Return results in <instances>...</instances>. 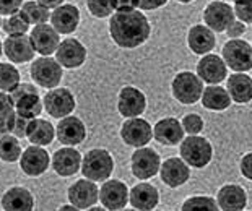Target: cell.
I'll return each instance as SVG.
<instances>
[{"label":"cell","instance_id":"cell-46","mask_svg":"<svg viewBox=\"0 0 252 211\" xmlns=\"http://www.w3.org/2000/svg\"><path fill=\"white\" fill-rule=\"evenodd\" d=\"M168 0H138V10L143 12H152V10H158L164 7Z\"/></svg>","mask_w":252,"mask_h":211},{"label":"cell","instance_id":"cell-6","mask_svg":"<svg viewBox=\"0 0 252 211\" xmlns=\"http://www.w3.org/2000/svg\"><path fill=\"white\" fill-rule=\"evenodd\" d=\"M223 62L234 73H244L252 68V46L248 41L231 39L223 46Z\"/></svg>","mask_w":252,"mask_h":211},{"label":"cell","instance_id":"cell-25","mask_svg":"<svg viewBox=\"0 0 252 211\" xmlns=\"http://www.w3.org/2000/svg\"><path fill=\"white\" fill-rule=\"evenodd\" d=\"M217 203L223 211H243L248 207V192L238 183H226L218 190Z\"/></svg>","mask_w":252,"mask_h":211},{"label":"cell","instance_id":"cell-37","mask_svg":"<svg viewBox=\"0 0 252 211\" xmlns=\"http://www.w3.org/2000/svg\"><path fill=\"white\" fill-rule=\"evenodd\" d=\"M2 30L7 36H21V34H28L30 25L26 23L25 18L20 13L5 16L2 21Z\"/></svg>","mask_w":252,"mask_h":211},{"label":"cell","instance_id":"cell-12","mask_svg":"<svg viewBox=\"0 0 252 211\" xmlns=\"http://www.w3.org/2000/svg\"><path fill=\"white\" fill-rule=\"evenodd\" d=\"M51 156L44 146H28L20 156V167L28 177H39L49 169Z\"/></svg>","mask_w":252,"mask_h":211},{"label":"cell","instance_id":"cell-50","mask_svg":"<svg viewBox=\"0 0 252 211\" xmlns=\"http://www.w3.org/2000/svg\"><path fill=\"white\" fill-rule=\"evenodd\" d=\"M87 211H108L106 208H98V207H93V208H88Z\"/></svg>","mask_w":252,"mask_h":211},{"label":"cell","instance_id":"cell-13","mask_svg":"<svg viewBox=\"0 0 252 211\" xmlns=\"http://www.w3.org/2000/svg\"><path fill=\"white\" fill-rule=\"evenodd\" d=\"M28 36L36 54L44 56V57H49L52 54H56L57 47L62 41L61 34L52 28L51 23H42V25L33 26Z\"/></svg>","mask_w":252,"mask_h":211},{"label":"cell","instance_id":"cell-43","mask_svg":"<svg viewBox=\"0 0 252 211\" xmlns=\"http://www.w3.org/2000/svg\"><path fill=\"white\" fill-rule=\"evenodd\" d=\"M30 121H31V119H25V117L17 116V119H15L13 130H12V135H15L18 140L20 138H26V130H28Z\"/></svg>","mask_w":252,"mask_h":211},{"label":"cell","instance_id":"cell-44","mask_svg":"<svg viewBox=\"0 0 252 211\" xmlns=\"http://www.w3.org/2000/svg\"><path fill=\"white\" fill-rule=\"evenodd\" d=\"M239 171L243 177H246L248 181H252V151L246 153L239 161Z\"/></svg>","mask_w":252,"mask_h":211},{"label":"cell","instance_id":"cell-21","mask_svg":"<svg viewBox=\"0 0 252 211\" xmlns=\"http://www.w3.org/2000/svg\"><path fill=\"white\" fill-rule=\"evenodd\" d=\"M228 67L223 62V59L215 54H207L197 63V77L203 83L208 85H220L226 78Z\"/></svg>","mask_w":252,"mask_h":211},{"label":"cell","instance_id":"cell-17","mask_svg":"<svg viewBox=\"0 0 252 211\" xmlns=\"http://www.w3.org/2000/svg\"><path fill=\"white\" fill-rule=\"evenodd\" d=\"M56 138L63 146H77L87 138V125L77 116H67L59 121L56 127Z\"/></svg>","mask_w":252,"mask_h":211},{"label":"cell","instance_id":"cell-36","mask_svg":"<svg viewBox=\"0 0 252 211\" xmlns=\"http://www.w3.org/2000/svg\"><path fill=\"white\" fill-rule=\"evenodd\" d=\"M181 211H220V207L215 198L207 195H194L182 203Z\"/></svg>","mask_w":252,"mask_h":211},{"label":"cell","instance_id":"cell-10","mask_svg":"<svg viewBox=\"0 0 252 211\" xmlns=\"http://www.w3.org/2000/svg\"><path fill=\"white\" fill-rule=\"evenodd\" d=\"M87 57H88V51L82 42L75 39V37H65L59 44L54 59L61 63L62 68L75 70L80 68L87 62Z\"/></svg>","mask_w":252,"mask_h":211},{"label":"cell","instance_id":"cell-45","mask_svg":"<svg viewBox=\"0 0 252 211\" xmlns=\"http://www.w3.org/2000/svg\"><path fill=\"white\" fill-rule=\"evenodd\" d=\"M228 34L229 39H239L241 36L246 32V25L243 23V21H233L231 25H229V28L224 31Z\"/></svg>","mask_w":252,"mask_h":211},{"label":"cell","instance_id":"cell-31","mask_svg":"<svg viewBox=\"0 0 252 211\" xmlns=\"http://www.w3.org/2000/svg\"><path fill=\"white\" fill-rule=\"evenodd\" d=\"M17 111H15V102L12 101L8 93L0 91V137L7 133H12Z\"/></svg>","mask_w":252,"mask_h":211},{"label":"cell","instance_id":"cell-28","mask_svg":"<svg viewBox=\"0 0 252 211\" xmlns=\"http://www.w3.org/2000/svg\"><path fill=\"white\" fill-rule=\"evenodd\" d=\"M26 138L31 145L36 146H47L54 142L56 138V127L46 119H31L26 130Z\"/></svg>","mask_w":252,"mask_h":211},{"label":"cell","instance_id":"cell-26","mask_svg":"<svg viewBox=\"0 0 252 211\" xmlns=\"http://www.w3.org/2000/svg\"><path fill=\"white\" fill-rule=\"evenodd\" d=\"M217 39L215 34L210 28L205 25H195L192 26L187 32V46L197 56H207L215 49Z\"/></svg>","mask_w":252,"mask_h":211},{"label":"cell","instance_id":"cell-24","mask_svg":"<svg viewBox=\"0 0 252 211\" xmlns=\"http://www.w3.org/2000/svg\"><path fill=\"white\" fill-rule=\"evenodd\" d=\"M128 202L137 211H152L159 203V192L152 183H137L128 192Z\"/></svg>","mask_w":252,"mask_h":211},{"label":"cell","instance_id":"cell-49","mask_svg":"<svg viewBox=\"0 0 252 211\" xmlns=\"http://www.w3.org/2000/svg\"><path fill=\"white\" fill-rule=\"evenodd\" d=\"M57 211H80V210L77 207H73V205H62Z\"/></svg>","mask_w":252,"mask_h":211},{"label":"cell","instance_id":"cell-2","mask_svg":"<svg viewBox=\"0 0 252 211\" xmlns=\"http://www.w3.org/2000/svg\"><path fill=\"white\" fill-rule=\"evenodd\" d=\"M114 171V158L108 150L93 148L87 151L82 158V167L80 172L85 179L93 182H104L111 177Z\"/></svg>","mask_w":252,"mask_h":211},{"label":"cell","instance_id":"cell-47","mask_svg":"<svg viewBox=\"0 0 252 211\" xmlns=\"http://www.w3.org/2000/svg\"><path fill=\"white\" fill-rule=\"evenodd\" d=\"M116 12H132L138 10V0H114Z\"/></svg>","mask_w":252,"mask_h":211},{"label":"cell","instance_id":"cell-19","mask_svg":"<svg viewBox=\"0 0 252 211\" xmlns=\"http://www.w3.org/2000/svg\"><path fill=\"white\" fill-rule=\"evenodd\" d=\"M51 25L59 34L68 36L78 30V25L82 21V15L77 5L73 3H63L61 7L51 12Z\"/></svg>","mask_w":252,"mask_h":211},{"label":"cell","instance_id":"cell-18","mask_svg":"<svg viewBox=\"0 0 252 211\" xmlns=\"http://www.w3.org/2000/svg\"><path fill=\"white\" fill-rule=\"evenodd\" d=\"M3 56L10 63H26L33 60L36 51L28 34L7 36L3 39Z\"/></svg>","mask_w":252,"mask_h":211},{"label":"cell","instance_id":"cell-3","mask_svg":"<svg viewBox=\"0 0 252 211\" xmlns=\"http://www.w3.org/2000/svg\"><path fill=\"white\" fill-rule=\"evenodd\" d=\"M181 159L189 167L202 169L208 166L213 158V146L205 137L200 135H189L179 143Z\"/></svg>","mask_w":252,"mask_h":211},{"label":"cell","instance_id":"cell-14","mask_svg":"<svg viewBox=\"0 0 252 211\" xmlns=\"http://www.w3.org/2000/svg\"><path fill=\"white\" fill-rule=\"evenodd\" d=\"M68 202L78 210H88L99 202V188L93 181L78 179L67 190Z\"/></svg>","mask_w":252,"mask_h":211},{"label":"cell","instance_id":"cell-9","mask_svg":"<svg viewBox=\"0 0 252 211\" xmlns=\"http://www.w3.org/2000/svg\"><path fill=\"white\" fill-rule=\"evenodd\" d=\"M121 138L127 146L132 148H143L153 138V127L148 121L140 117L127 119L121 127Z\"/></svg>","mask_w":252,"mask_h":211},{"label":"cell","instance_id":"cell-29","mask_svg":"<svg viewBox=\"0 0 252 211\" xmlns=\"http://www.w3.org/2000/svg\"><path fill=\"white\" fill-rule=\"evenodd\" d=\"M226 91L231 101L248 104L252 101V78L246 73H233L226 81Z\"/></svg>","mask_w":252,"mask_h":211},{"label":"cell","instance_id":"cell-23","mask_svg":"<svg viewBox=\"0 0 252 211\" xmlns=\"http://www.w3.org/2000/svg\"><path fill=\"white\" fill-rule=\"evenodd\" d=\"M153 138L163 146H176L184 140V128L176 117H164L155 123Z\"/></svg>","mask_w":252,"mask_h":211},{"label":"cell","instance_id":"cell-54","mask_svg":"<svg viewBox=\"0 0 252 211\" xmlns=\"http://www.w3.org/2000/svg\"><path fill=\"white\" fill-rule=\"evenodd\" d=\"M121 211H137V210H126V208H124V210H121Z\"/></svg>","mask_w":252,"mask_h":211},{"label":"cell","instance_id":"cell-15","mask_svg":"<svg viewBox=\"0 0 252 211\" xmlns=\"http://www.w3.org/2000/svg\"><path fill=\"white\" fill-rule=\"evenodd\" d=\"M99 202L106 210L121 211L128 203V188L122 181L108 179L99 188Z\"/></svg>","mask_w":252,"mask_h":211},{"label":"cell","instance_id":"cell-33","mask_svg":"<svg viewBox=\"0 0 252 211\" xmlns=\"http://www.w3.org/2000/svg\"><path fill=\"white\" fill-rule=\"evenodd\" d=\"M15 111H17V116L20 117L36 119L44 111V106H42V99L39 97V94L33 93V94H26L23 97H20L18 101H15Z\"/></svg>","mask_w":252,"mask_h":211},{"label":"cell","instance_id":"cell-38","mask_svg":"<svg viewBox=\"0 0 252 211\" xmlns=\"http://www.w3.org/2000/svg\"><path fill=\"white\" fill-rule=\"evenodd\" d=\"M85 3H87V8L91 16L99 20L109 18L116 12L114 0H85Z\"/></svg>","mask_w":252,"mask_h":211},{"label":"cell","instance_id":"cell-22","mask_svg":"<svg viewBox=\"0 0 252 211\" xmlns=\"http://www.w3.org/2000/svg\"><path fill=\"white\" fill-rule=\"evenodd\" d=\"M159 177L169 188H178L187 183V181L190 179V167L181 158H168L164 162H161Z\"/></svg>","mask_w":252,"mask_h":211},{"label":"cell","instance_id":"cell-55","mask_svg":"<svg viewBox=\"0 0 252 211\" xmlns=\"http://www.w3.org/2000/svg\"><path fill=\"white\" fill-rule=\"evenodd\" d=\"M234 2H238V0H234Z\"/></svg>","mask_w":252,"mask_h":211},{"label":"cell","instance_id":"cell-34","mask_svg":"<svg viewBox=\"0 0 252 211\" xmlns=\"http://www.w3.org/2000/svg\"><path fill=\"white\" fill-rule=\"evenodd\" d=\"M21 153H23V150H21L20 140L15 135L7 133L0 137V159L3 162L20 161Z\"/></svg>","mask_w":252,"mask_h":211},{"label":"cell","instance_id":"cell-30","mask_svg":"<svg viewBox=\"0 0 252 211\" xmlns=\"http://www.w3.org/2000/svg\"><path fill=\"white\" fill-rule=\"evenodd\" d=\"M200 101L205 109L215 112L226 111L231 106V97H229L228 91L218 85H208L207 88H203Z\"/></svg>","mask_w":252,"mask_h":211},{"label":"cell","instance_id":"cell-8","mask_svg":"<svg viewBox=\"0 0 252 211\" xmlns=\"http://www.w3.org/2000/svg\"><path fill=\"white\" fill-rule=\"evenodd\" d=\"M159 167H161V158L148 146L137 148L130 156V171L138 181H148L155 177L159 172Z\"/></svg>","mask_w":252,"mask_h":211},{"label":"cell","instance_id":"cell-41","mask_svg":"<svg viewBox=\"0 0 252 211\" xmlns=\"http://www.w3.org/2000/svg\"><path fill=\"white\" fill-rule=\"evenodd\" d=\"M33 93H37V86H34V85H31V83H20L15 86V88L10 91V97H12V101L15 102V101H18L20 97H23V96H26V94H33Z\"/></svg>","mask_w":252,"mask_h":211},{"label":"cell","instance_id":"cell-53","mask_svg":"<svg viewBox=\"0 0 252 211\" xmlns=\"http://www.w3.org/2000/svg\"><path fill=\"white\" fill-rule=\"evenodd\" d=\"M2 21H3V18H2V16H0V28H2Z\"/></svg>","mask_w":252,"mask_h":211},{"label":"cell","instance_id":"cell-42","mask_svg":"<svg viewBox=\"0 0 252 211\" xmlns=\"http://www.w3.org/2000/svg\"><path fill=\"white\" fill-rule=\"evenodd\" d=\"M25 0H0V16H10L20 12Z\"/></svg>","mask_w":252,"mask_h":211},{"label":"cell","instance_id":"cell-52","mask_svg":"<svg viewBox=\"0 0 252 211\" xmlns=\"http://www.w3.org/2000/svg\"><path fill=\"white\" fill-rule=\"evenodd\" d=\"M176 2H179V3H190V2H194V0H176Z\"/></svg>","mask_w":252,"mask_h":211},{"label":"cell","instance_id":"cell-40","mask_svg":"<svg viewBox=\"0 0 252 211\" xmlns=\"http://www.w3.org/2000/svg\"><path fill=\"white\" fill-rule=\"evenodd\" d=\"M234 16L246 25H252V0H238L234 2Z\"/></svg>","mask_w":252,"mask_h":211},{"label":"cell","instance_id":"cell-4","mask_svg":"<svg viewBox=\"0 0 252 211\" xmlns=\"http://www.w3.org/2000/svg\"><path fill=\"white\" fill-rule=\"evenodd\" d=\"M171 93H173L174 99L181 102V104H195L202 97L203 81L194 72L184 70V72L176 73V77L171 81Z\"/></svg>","mask_w":252,"mask_h":211},{"label":"cell","instance_id":"cell-35","mask_svg":"<svg viewBox=\"0 0 252 211\" xmlns=\"http://www.w3.org/2000/svg\"><path fill=\"white\" fill-rule=\"evenodd\" d=\"M21 81L20 70L10 62H0V91L10 93Z\"/></svg>","mask_w":252,"mask_h":211},{"label":"cell","instance_id":"cell-27","mask_svg":"<svg viewBox=\"0 0 252 211\" xmlns=\"http://www.w3.org/2000/svg\"><path fill=\"white\" fill-rule=\"evenodd\" d=\"M2 208L3 211H33L34 197L28 188L12 187L3 193Z\"/></svg>","mask_w":252,"mask_h":211},{"label":"cell","instance_id":"cell-20","mask_svg":"<svg viewBox=\"0 0 252 211\" xmlns=\"http://www.w3.org/2000/svg\"><path fill=\"white\" fill-rule=\"evenodd\" d=\"M82 158L83 156L75 146H63V148H59L52 156V169L61 177H72L82 167Z\"/></svg>","mask_w":252,"mask_h":211},{"label":"cell","instance_id":"cell-51","mask_svg":"<svg viewBox=\"0 0 252 211\" xmlns=\"http://www.w3.org/2000/svg\"><path fill=\"white\" fill-rule=\"evenodd\" d=\"M3 56V39H0V57Z\"/></svg>","mask_w":252,"mask_h":211},{"label":"cell","instance_id":"cell-7","mask_svg":"<svg viewBox=\"0 0 252 211\" xmlns=\"http://www.w3.org/2000/svg\"><path fill=\"white\" fill-rule=\"evenodd\" d=\"M42 106L44 111L49 114L52 119H63L75 111L77 107V99L68 88H54L49 90L42 97Z\"/></svg>","mask_w":252,"mask_h":211},{"label":"cell","instance_id":"cell-5","mask_svg":"<svg viewBox=\"0 0 252 211\" xmlns=\"http://www.w3.org/2000/svg\"><path fill=\"white\" fill-rule=\"evenodd\" d=\"M30 75L36 86L44 90H54L59 86L63 77V68L54 57H37L30 67Z\"/></svg>","mask_w":252,"mask_h":211},{"label":"cell","instance_id":"cell-32","mask_svg":"<svg viewBox=\"0 0 252 211\" xmlns=\"http://www.w3.org/2000/svg\"><path fill=\"white\" fill-rule=\"evenodd\" d=\"M21 16L25 18V21L30 26H37L42 23H49L51 18V12L47 8H44L42 5H39L36 0H28V2H23L20 12Z\"/></svg>","mask_w":252,"mask_h":211},{"label":"cell","instance_id":"cell-11","mask_svg":"<svg viewBox=\"0 0 252 211\" xmlns=\"http://www.w3.org/2000/svg\"><path fill=\"white\" fill-rule=\"evenodd\" d=\"M117 111L122 117H140L147 111V96L135 86H124L117 94Z\"/></svg>","mask_w":252,"mask_h":211},{"label":"cell","instance_id":"cell-39","mask_svg":"<svg viewBox=\"0 0 252 211\" xmlns=\"http://www.w3.org/2000/svg\"><path fill=\"white\" fill-rule=\"evenodd\" d=\"M182 128H184V133L187 135H198L203 130V119L198 116V114H187L184 116L181 122Z\"/></svg>","mask_w":252,"mask_h":211},{"label":"cell","instance_id":"cell-16","mask_svg":"<svg viewBox=\"0 0 252 211\" xmlns=\"http://www.w3.org/2000/svg\"><path fill=\"white\" fill-rule=\"evenodd\" d=\"M234 18L236 16L231 5L226 2H220V0L208 3L203 10L205 26L215 32H224L234 21Z\"/></svg>","mask_w":252,"mask_h":211},{"label":"cell","instance_id":"cell-1","mask_svg":"<svg viewBox=\"0 0 252 211\" xmlns=\"http://www.w3.org/2000/svg\"><path fill=\"white\" fill-rule=\"evenodd\" d=\"M109 36L121 49H137L152 34V25L142 10L114 12L109 16Z\"/></svg>","mask_w":252,"mask_h":211},{"label":"cell","instance_id":"cell-48","mask_svg":"<svg viewBox=\"0 0 252 211\" xmlns=\"http://www.w3.org/2000/svg\"><path fill=\"white\" fill-rule=\"evenodd\" d=\"M36 2L42 5L44 8H47L49 12H52V10H56L57 7H61V5L65 3V0H36Z\"/></svg>","mask_w":252,"mask_h":211}]
</instances>
